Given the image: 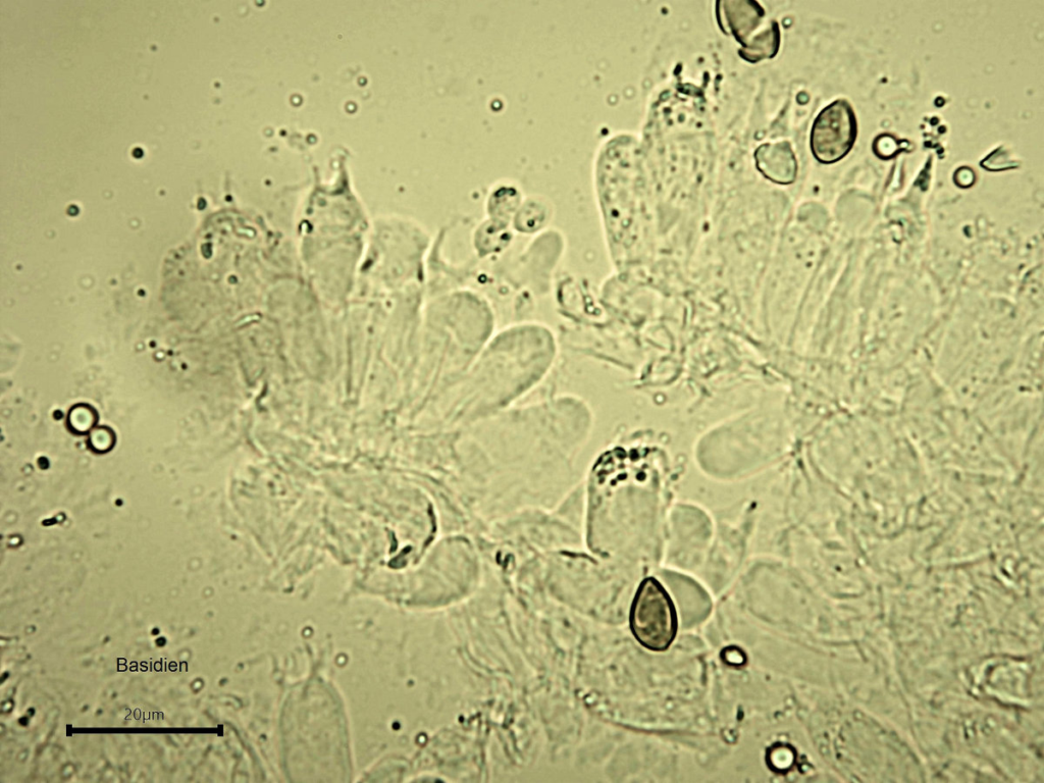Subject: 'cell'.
<instances>
[{
	"label": "cell",
	"mask_w": 1044,
	"mask_h": 783,
	"mask_svg": "<svg viewBox=\"0 0 1044 783\" xmlns=\"http://www.w3.org/2000/svg\"><path fill=\"white\" fill-rule=\"evenodd\" d=\"M630 622L635 639L647 650L665 652L673 644L678 631L676 609L668 592L654 578L641 584Z\"/></svg>",
	"instance_id": "2"
},
{
	"label": "cell",
	"mask_w": 1044,
	"mask_h": 783,
	"mask_svg": "<svg viewBox=\"0 0 1044 783\" xmlns=\"http://www.w3.org/2000/svg\"><path fill=\"white\" fill-rule=\"evenodd\" d=\"M553 218V204L543 196L533 195L522 201L511 227L522 235H535L548 228Z\"/></svg>",
	"instance_id": "5"
},
{
	"label": "cell",
	"mask_w": 1044,
	"mask_h": 783,
	"mask_svg": "<svg viewBox=\"0 0 1044 783\" xmlns=\"http://www.w3.org/2000/svg\"><path fill=\"white\" fill-rule=\"evenodd\" d=\"M857 135V118L849 101L831 102L812 125L810 148L814 159L823 165L840 162L853 148Z\"/></svg>",
	"instance_id": "3"
},
{
	"label": "cell",
	"mask_w": 1044,
	"mask_h": 783,
	"mask_svg": "<svg viewBox=\"0 0 1044 783\" xmlns=\"http://www.w3.org/2000/svg\"><path fill=\"white\" fill-rule=\"evenodd\" d=\"M510 224L487 219L475 231L473 242L481 257L502 254L513 241Z\"/></svg>",
	"instance_id": "7"
},
{
	"label": "cell",
	"mask_w": 1044,
	"mask_h": 783,
	"mask_svg": "<svg viewBox=\"0 0 1044 783\" xmlns=\"http://www.w3.org/2000/svg\"><path fill=\"white\" fill-rule=\"evenodd\" d=\"M525 197L513 183H499L488 195L486 207L488 219L505 224L512 223L513 217Z\"/></svg>",
	"instance_id": "6"
},
{
	"label": "cell",
	"mask_w": 1044,
	"mask_h": 783,
	"mask_svg": "<svg viewBox=\"0 0 1044 783\" xmlns=\"http://www.w3.org/2000/svg\"><path fill=\"white\" fill-rule=\"evenodd\" d=\"M962 179H964V180L962 181L960 186H962V187H969V186H971L974 183L975 175H974V173H973V171L971 169H969V168H962V169L957 171L956 176H955V180H956V182H959Z\"/></svg>",
	"instance_id": "9"
},
{
	"label": "cell",
	"mask_w": 1044,
	"mask_h": 783,
	"mask_svg": "<svg viewBox=\"0 0 1044 783\" xmlns=\"http://www.w3.org/2000/svg\"><path fill=\"white\" fill-rule=\"evenodd\" d=\"M715 18L721 32L740 45L739 57L750 65L773 60L779 54V24L767 19L766 11L754 0H728L715 3Z\"/></svg>",
	"instance_id": "1"
},
{
	"label": "cell",
	"mask_w": 1044,
	"mask_h": 783,
	"mask_svg": "<svg viewBox=\"0 0 1044 783\" xmlns=\"http://www.w3.org/2000/svg\"><path fill=\"white\" fill-rule=\"evenodd\" d=\"M756 170L766 179L778 185H791L798 176V161L793 146L788 141L766 143L754 152Z\"/></svg>",
	"instance_id": "4"
},
{
	"label": "cell",
	"mask_w": 1044,
	"mask_h": 783,
	"mask_svg": "<svg viewBox=\"0 0 1044 783\" xmlns=\"http://www.w3.org/2000/svg\"><path fill=\"white\" fill-rule=\"evenodd\" d=\"M898 143L892 136L883 135L876 139L874 151L882 159H890L898 151Z\"/></svg>",
	"instance_id": "8"
}]
</instances>
